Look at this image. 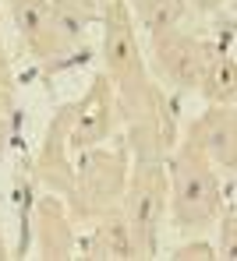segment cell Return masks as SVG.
I'll return each mask as SVG.
<instances>
[{
  "instance_id": "cell-9",
  "label": "cell",
  "mask_w": 237,
  "mask_h": 261,
  "mask_svg": "<svg viewBox=\"0 0 237 261\" xmlns=\"http://www.w3.org/2000/svg\"><path fill=\"white\" fill-rule=\"evenodd\" d=\"M57 29H60V36H67V39H71V36H78V29H82V21H78L75 14H64V18L57 21Z\"/></svg>"
},
{
  "instance_id": "cell-6",
  "label": "cell",
  "mask_w": 237,
  "mask_h": 261,
  "mask_svg": "<svg viewBox=\"0 0 237 261\" xmlns=\"http://www.w3.org/2000/svg\"><path fill=\"white\" fill-rule=\"evenodd\" d=\"M18 18H21V25H25L29 32H36V29L43 25V11H39V4H25V7L18 11Z\"/></svg>"
},
{
  "instance_id": "cell-3",
  "label": "cell",
  "mask_w": 237,
  "mask_h": 261,
  "mask_svg": "<svg viewBox=\"0 0 237 261\" xmlns=\"http://www.w3.org/2000/svg\"><path fill=\"white\" fill-rule=\"evenodd\" d=\"M106 240H110V254H117V258H128V254H131V240H128V229H124L121 222L110 226Z\"/></svg>"
},
{
  "instance_id": "cell-4",
  "label": "cell",
  "mask_w": 237,
  "mask_h": 261,
  "mask_svg": "<svg viewBox=\"0 0 237 261\" xmlns=\"http://www.w3.org/2000/svg\"><path fill=\"white\" fill-rule=\"evenodd\" d=\"M174 14H177V4L174 0H156L152 4V14H149V25L152 29H167L174 21Z\"/></svg>"
},
{
  "instance_id": "cell-1",
  "label": "cell",
  "mask_w": 237,
  "mask_h": 261,
  "mask_svg": "<svg viewBox=\"0 0 237 261\" xmlns=\"http://www.w3.org/2000/svg\"><path fill=\"white\" fill-rule=\"evenodd\" d=\"M181 198H184V205H202L205 198H209V180L202 173H191V176H184L181 180Z\"/></svg>"
},
{
  "instance_id": "cell-2",
  "label": "cell",
  "mask_w": 237,
  "mask_h": 261,
  "mask_svg": "<svg viewBox=\"0 0 237 261\" xmlns=\"http://www.w3.org/2000/svg\"><path fill=\"white\" fill-rule=\"evenodd\" d=\"M103 127V113H99V106H89L85 113H82V124H78V141L85 145V141H92L96 134Z\"/></svg>"
},
{
  "instance_id": "cell-7",
  "label": "cell",
  "mask_w": 237,
  "mask_h": 261,
  "mask_svg": "<svg viewBox=\"0 0 237 261\" xmlns=\"http://www.w3.org/2000/svg\"><path fill=\"white\" fill-rule=\"evenodd\" d=\"M149 219H152V198L149 194H138V201H135V222L138 226H149Z\"/></svg>"
},
{
  "instance_id": "cell-10",
  "label": "cell",
  "mask_w": 237,
  "mask_h": 261,
  "mask_svg": "<svg viewBox=\"0 0 237 261\" xmlns=\"http://www.w3.org/2000/svg\"><path fill=\"white\" fill-rule=\"evenodd\" d=\"M234 85V67L230 64H220L216 67V88H230Z\"/></svg>"
},
{
  "instance_id": "cell-8",
  "label": "cell",
  "mask_w": 237,
  "mask_h": 261,
  "mask_svg": "<svg viewBox=\"0 0 237 261\" xmlns=\"http://www.w3.org/2000/svg\"><path fill=\"white\" fill-rule=\"evenodd\" d=\"M110 57H113L117 64H124V60L131 57V46H128L124 36H113V43H110Z\"/></svg>"
},
{
  "instance_id": "cell-5",
  "label": "cell",
  "mask_w": 237,
  "mask_h": 261,
  "mask_svg": "<svg viewBox=\"0 0 237 261\" xmlns=\"http://www.w3.org/2000/svg\"><path fill=\"white\" fill-rule=\"evenodd\" d=\"M174 74H177L181 82H195V74H198L195 53H177V57H174Z\"/></svg>"
}]
</instances>
